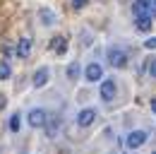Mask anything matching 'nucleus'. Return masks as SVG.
Wrapping results in <instances>:
<instances>
[{"mask_svg": "<svg viewBox=\"0 0 156 154\" xmlns=\"http://www.w3.org/2000/svg\"><path fill=\"white\" fill-rule=\"evenodd\" d=\"M147 130H135V133L127 135V140H125V145H127V149H137V147H142L144 142H147Z\"/></svg>", "mask_w": 156, "mask_h": 154, "instance_id": "1", "label": "nucleus"}, {"mask_svg": "<svg viewBox=\"0 0 156 154\" xmlns=\"http://www.w3.org/2000/svg\"><path fill=\"white\" fill-rule=\"evenodd\" d=\"M108 60L113 68H125L127 65V53L122 48H108Z\"/></svg>", "mask_w": 156, "mask_h": 154, "instance_id": "2", "label": "nucleus"}, {"mask_svg": "<svg viewBox=\"0 0 156 154\" xmlns=\"http://www.w3.org/2000/svg\"><path fill=\"white\" fill-rule=\"evenodd\" d=\"M132 12H135V17H144V15L151 17V12H154V2H151V0H135Z\"/></svg>", "mask_w": 156, "mask_h": 154, "instance_id": "3", "label": "nucleus"}, {"mask_svg": "<svg viewBox=\"0 0 156 154\" xmlns=\"http://www.w3.org/2000/svg\"><path fill=\"white\" fill-rule=\"evenodd\" d=\"M101 77H103V68H101L98 63H89L87 70H84V79H87V82H98Z\"/></svg>", "mask_w": 156, "mask_h": 154, "instance_id": "4", "label": "nucleus"}, {"mask_svg": "<svg viewBox=\"0 0 156 154\" xmlns=\"http://www.w3.org/2000/svg\"><path fill=\"white\" fill-rule=\"evenodd\" d=\"M46 120H48V113H46L43 108H34V111L29 113V125H31V128H43Z\"/></svg>", "mask_w": 156, "mask_h": 154, "instance_id": "5", "label": "nucleus"}, {"mask_svg": "<svg viewBox=\"0 0 156 154\" xmlns=\"http://www.w3.org/2000/svg\"><path fill=\"white\" fill-rule=\"evenodd\" d=\"M94 118H96V111H94V108H84V111L77 113V125L79 128H89V125L94 123Z\"/></svg>", "mask_w": 156, "mask_h": 154, "instance_id": "6", "label": "nucleus"}, {"mask_svg": "<svg viewBox=\"0 0 156 154\" xmlns=\"http://www.w3.org/2000/svg\"><path fill=\"white\" fill-rule=\"evenodd\" d=\"M101 99L103 101H113L115 99V82L113 79H103V84H101Z\"/></svg>", "mask_w": 156, "mask_h": 154, "instance_id": "7", "label": "nucleus"}, {"mask_svg": "<svg viewBox=\"0 0 156 154\" xmlns=\"http://www.w3.org/2000/svg\"><path fill=\"white\" fill-rule=\"evenodd\" d=\"M31 53V38H20V43H17V58H29Z\"/></svg>", "mask_w": 156, "mask_h": 154, "instance_id": "8", "label": "nucleus"}, {"mask_svg": "<svg viewBox=\"0 0 156 154\" xmlns=\"http://www.w3.org/2000/svg\"><path fill=\"white\" fill-rule=\"evenodd\" d=\"M48 68H41V70H36L34 72V87H46V82H48Z\"/></svg>", "mask_w": 156, "mask_h": 154, "instance_id": "9", "label": "nucleus"}, {"mask_svg": "<svg viewBox=\"0 0 156 154\" xmlns=\"http://www.w3.org/2000/svg\"><path fill=\"white\" fill-rule=\"evenodd\" d=\"M39 17H41V22H43L46 27L55 24V12H53V10H48V7H41V10H39Z\"/></svg>", "mask_w": 156, "mask_h": 154, "instance_id": "10", "label": "nucleus"}, {"mask_svg": "<svg viewBox=\"0 0 156 154\" xmlns=\"http://www.w3.org/2000/svg\"><path fill=\"white\" fill-rule=\"evenodd\" d=\"M43 128H46V133L53 137V135L58 133V128H60V118H55V116H48V120H46V125H43Z\"/></svg>", "mask_w": 156, "mask_h": 154, "instance_id": "11", "label": "nucleus"}, {"mask_svg": "<svg viewBox=\"0 0 156 154\" xmlns=\"http://www.w3.org/2000/svg\"><path fill=\"white\" fill-rule=\"evenodd\" d=\"M135 24L139 31H149L151 29V24H154V19L149 17V15H144V17H135Z\"/></svg>", "mask_w": 156, "mask_h": 154, "instance_id": "12", "label": "nucleus"}, {"mask_svg": "<svg viewBox=\"0 0 156 154\" xmlns=\"http://www.w3.org/2000/svg\"><path fill=\"white\" fill-rule=\"evenodd\" d=\"M10 75H12L10 63H7V60H0V79H10Z\"/></svg>", "mask_w": 156, "mask_h": 154, "instance_id": "13", "label": "nucleus"}, {"mask_svg": "<svg viewBox=\"0 0 156 154\" xmlns=\"http://www.w3.org/2000/svg\"><path fill=\"white\" fill-rule=\"evenodd\" d=\"M65 48H67L65 38H62V36H55V41H53V51H58V53H65Z\"/></svg>", "mask_w": 156, "mask_h": 154, "instance_id": "14", "label": "nucleus"}, {"mask_svg": "<svg viewBox=\"0 0 156 154\" xmlns=\"http://www.w3.org/2000/svg\"><path fill=\"white\" fill-rule=\"evenodd\" d=\"M77 75H79V65L77 63H70V65H67V77H70V79H77Z\"/></svg>", "mask_w": 156, "mask_h": 154, "instance_id": "15", "label": "nucleus"}, {"mask_svg": "<svg viewBox=\"0 0 156 154\" xmlns=\"http://www.w3.org/2000/svg\"><path fill=\"white\" fill-rule=\"evenodd\" d=\"M20 128H22V120H20V113H17V116H12V118H10V130H15V133H17Z\"/></svg>", "mask_w": 156, "mask_h": 154, "instance_id": "16", "label": "nucleus"}, {"mask_svg": "<svg viewBox=\"0 0 156 154\" xmlns=\"http://www.w3.org/2000/svg\"><path fill=\"white\" fill-rule=\"evenodd\" d=\"M84 5H87V0H72V7H75V10H82Z\"/></svg>", "mask_w": 156, "mask_h": 154, "instance_id": "17", "label": "nucleus"}, {"mask_svg": "<svg viewBox=\"0 0 156 154\" xmlns=\"http://www.w3.org/2000/svg\"><path fill=\"white\" fill-rule=\"evenodd\" d=\"M149 75H151V77H156V60L151 63V65H149Z\"/></svg>", "mask_w": 156, "mask_h": 154, "instance_id": "18", "label": "nucleus"}, {"mask_svg": "<svg viewBox=\"0 0 156 154\" xmlns=\"http://www.w3.org/2000/svg\"><path fill=\"white\" fill-rule=\"evenodd\" d=\"M144 46H147V48H156V38H149V41H147Z\"/></svg>", "mask_w": 156, "mask_h": 154, "instance_id": "19", "label": "nucleus"}, {"mask_svg": "<svg viewBox=\"0 0 156 154\" xmlns=\"http://www.w3.org/2000/svg\"><path fill=\"white\" fill-rule=\"evenodd\" d=\"M5 106H7V99H5V96L0 94V111H2V108H5Z\"/></svg>", "mask_w": 156, "mask_h": 154, "instance_id": "20", "label": "nucleus"}, {"mask_svg": "<svg viewBox=\"0 0 156 154\" xmlns=\"http://www.w3.org/2000/svg\"><path fill=\"white\" fill-rule=\"evenodd\" d=\"M151 111H154V116H156V99L151 101Z\"/></svg>", "mask_w": 156, "mask_h": 154, "instance_id": "21", "label": "nucleus"}, {"mask_svg": "<svg viewBox=\"0 0 156 154\" xmlns=\"http://www.w3.org/2000/svg\"><path fill=\"white\" fill-rule=\"evenodd\" d=\"M151 2H156V0H151Z\"/></svg>", "mask_w": 156, "mask_h": 154, "instance_id": "22", "label": "nucleus"}, {"mask_svg": "<svg viewBox=\"0 0 156 154\" xmlns=\"http://www.w3.org/2000/svg\"><path fill=\"white\" fill-rule=\"evenodd\" d=\"M154 154H156V152H154Z\"/></svg>", "mask_w": 156, "mask_h": 154, "instance_id": "23", "label": "nucleus"}]
</instances>
